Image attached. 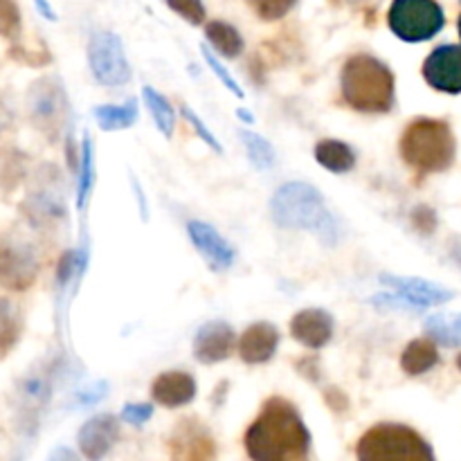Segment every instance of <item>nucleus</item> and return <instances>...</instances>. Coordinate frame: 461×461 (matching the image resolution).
<instances>
[{"label":"nucleus","instance_id":"32","mask_svg":"<svg viewBox=\"0 0 461 461\" xmlns=\"http://www.w3.org/2000/svg\"><path fill=\"white\" fill-rule=\"evenodd\" d=\"M124 417L129 419V421H144V419L151 417V408H149V405H129V408L124 410Z\"/></svg>","mask_w":461,"mask_h":461},{"label":"nucleus","instance_id":"20","mask_svg":"<svg viewBox=\"0 0 461 461\" xmlns=\"http://www.w3.org/2000/svg\"><path fill=\"white\" fill-rule=\"evenodd\" d=\"M205 36L207 41L212 43V48L225 59H234L243 52V39L232 25L223 21H214L207 23L205 27Z\"/></svg>","mask_w":461,"mask_h":461},{"label":"nucleus","instance_id":"26","mask_svg":"<svg viewBox=\"0 0 461 461\" xmlns=\"http://www.w3.org/2000/svg\"><path fill=\"white\" fill-rule=\"evenodd\" d=\"M21 30V16L14 0H0V36H16Z\"/></svg>","mask_w":461,"mask_h":461},{"label":"nucleus","instance_id":"12","mask_svg":"<svg viewBox=\"0 0 461 461\" xmlns=\"http://www.w3.org/2000/svg\"><path fill=\"white\" fill-rule=\"evenodd\" d=\"M291 336L309 349H322L333 338V318L322 309H304L291 320Z\"/></svg>","mask_w":461,"mask_h":461},{"label":"nucleus","instance_id":"21","mask_svg":"<svg viewBox=\"0 0 461 461\" xmlns=\"http://www.w3.org/2000/svg\"><path fill=\"white\" fill-rule=\"evenodd\" d=\"M142 97H144V104H147L149 113H151L153 122H156L158 131H160L165 138H171L176 129V113L174 108H171V104L167 102L165 95L156 93L151 86H144Z\"/></svg>","mask_w":461,"mask_h":461},{"label":"nucleus","instance_id":"29","mask_svg":"<svg viewBox=\"0 0 461 461\" xmlns=\"http://www.w3.org/2000/svg\"><path fill=\"white\" fill-rule=\"evenodd\" d=\"M180 111H183V115L187 117V122H189V124H192V129L196 131L198 135H201V140H203V142L207 144V147H212V149H214L216 153H223V147H221V144H219V140H216L214 135L210 133V129H207V126L203 124V120H201V117L196 115V113H194V111H189L187 106H183V108H180Z\"/></svg>","mask_w":461,"mask_h":461},{"label":"nucleus","instance_id":"34","mask_svg":"<svg viewBox=\"0 0 461 461\" xmlns=\"http://www.w3.org/2000/svg\"><path fill=\"white\" fill-rule=\"evenodd\" d=\"M239 117H243V120L250 122V124H252V122H255V115H252V113H248V111H243V108H241V111H239Z\"/></svg>","mask_w":461,"mask_h":461},{"label":"nucleus","instance_id":"10","mask_svg":"<svg viewBox=\"0 0 461 461\" xmlns=\"http://www.w3.org/2000/svg\"><path fill=\"white\" fill-rule=\"evenodd\" d=\"M187 234L196 250L205 257L212 270H228L234 261V250L212 225L203 221H189Z\"/></svg>","mask_w":461,"mask_h":461},{"label":"nucleus","instance_id":"5","mask_svg":"<svg viewBox=\"0 0 461 461\" xmlns=\"http://www.w3.org/2000/svg\"><path fill=\"white\" fill-rule=\"evenodd\" d=\"M356 457L358 461H435V453L410 426L378 423L360 437Z\"/></svg>","mask_w":461,"mask_h":461},{"label":"nucleus","instance_id":"3","mask_svg":"<svg viewBox=\"0 0 461 461\" xmlns=\"http://www.w3.org/2000/svg\"><path fill=\"white\" fill-rule=\"evenodd\" d=\"M342 99L354 111L387 113L396 99V79L390 68L372 54H354L342 66L340 77Z\"/></svg>","mask_w":461,"mask_h":461},{"label":"nucleus","instance_id":"2","mask_svg":"<svg viewBox=\"0 0 461 461\" xmlns=\"http://www.w3.org/2000/svg\"><path fill=\"white\" fill-rule=\"evenodd\" d=\"M270 214L275 223L288 230H309L324 246L338 241V225L324 198L313 185L286 183L270 198Z\"/></svg>","mask_w":461,"mask_h":461},{"label":"nucleus","instance_id":"35","mask_svg":"<svg viewBox=\"0 0 461 461\" xmlns=\"http://www.w3.org/2000/svg\"><path fill=\"white\" fill-rule=\"evenodd\" d=\"M457 367L461 369V356H459V358H457Z\"/></svg>","mask_w":461,"mask_h":461},{"label":"nucleus","instance_id":"16","mask_svg":"<svg viewBox=\"0 0 461 461\" xmlns=\"http://www.w3.org/2000/svg\"><path fill=\"white\" fill-rule=\"evenodd\" d=\"M117 437V423L113 417H97L81 430V448L90 459H99Z\"/></svg>","mask_w":461,"mask_h":461},{"label":"nucleus","instance_id":"15","mask_svg":"<svg viewBox=\"0 0 461 461\" xmlns=\"http://www.w3.org/2000/svg\"><path fill=\"white\" fill-rule=\"evenodd\" d=\"M151 396L165 408H180L196 396V381L185 372H165L153 381Z\"/></svg>","mask_w":461,"mask_h":461},{"label":"nucleus","instance_id":"24","mask_svg":"<svg viewBox=\"0 0 461 461\" xmlns=\"http://www.w3.org/2000/svg\"><path fill=\"white\" fill-rule=\"evenodd\" d=\"M248 3L264 21H279L295 7L297 0H248Z\"/></svg>","mask_w":461,"mask_h":461},{"label":"nucleus","instance_id":"13","mask_svg":"<svg viewBox=\"0 0 461 461\" xmlns=\"http://www.w3.org/2000/svg\"><path fill=\"white\" fill-rule=\"evenodd\" d=\"M381 284L394 288L396 295L405 297V300L412 306H417V309H423V306L430 304H441V302L450 300V291L419 277H401V275L383 273Z\"/></svg>","mask_w":461,"mask_h":461},{"label":"nucleus","instance_id":"19","mask_svg":"<svg viewBox=\"0 0 461 461\" xmlns=\"http://www.w3.org/2000/svg\"><path fill=\"white\" fill-rule=\"evenodd\" d=\"M95 120H97L99 129L102 131H122L129 129L138 120V102L129 99L122 106H111V104H104L93 111Z\"/></svg>","mask_w":461,"mask_h":461},{"label":"nucleus","instance_id":"27","mask_svg":"<svg viewBox=\"0 0 461 461\" xmlns=\"http://www.w3.org/2000/svg\"><path fill=\"white\" fill-rule=\"evenodd\" d=\"M167 3H169V7L176 14H180L192 25H201L205 21V7H203L201 0H167Z\"/></svg>","mask_w":461,"mask_h":461},{"label":"nucleus","instance_id":"30","mask_svg":"<svg viewBox=\"0 0 461 461\" xmlns=\"http://www.w3.org/2000/svg\"><path fill=\"white\" fill-rule=\"evenodd\" d=\"M428 333H430V338H435V340H439L441 345H457L459 338L455 336V333H450L448 329L444 327V322H441V318H430L426 324Z\"/></svg>","mask_w":461,"mask_h":461},{"label":"nucleus","instance_id":"7","mask_svg":"<svg viewBox=\"0 0 461 461\" xmlns=\"http://www.w3.org/2000/svg\"><path fill=\"white\" fill-rule=\"evenodd\" d=\"M88 61L95 79L108 88H120L131 81V66L126 61L124 45L113 32H95L88 45Z\"/></svg>","mask_w":461,"mask_h":461},{"label":"nucleus","instance_id":"22","mask_svg":"<svg viewBox=\"0 0 461 461\" xmlns=\"http://www.w3.org/2000/svg\"><path fill=\"white\" fill-rule=\"evenodd\" d=\"M239 138H241L243 147H246L248 151V158H250V162L257 167V169L266 171L275 165V149L268 140L252 133V131H241Z\"/></svg>","mask_w":461,"mask_h":461},{"label":"nucleus","instance_id":"23","mask_svg":"<svg viewBox=\"0 0 461 461\" xmlns=\"http://www.w3.org/2000/svg\"><path fill=\"white\" fill-rule=\"evenodd\" d=\"M21 333V320H18L16 309L7 300H0V358L14 349Z\"/></svg>","mask_w":461,"mask_h":461},{"label":"nucleus","instance_id":"28","mask_svg":"<svg viewBox=\"0 0 461 461\" xmlns=\"http://www.w3.org/2000/svg\"><path fill=\"white\" fill-rule=\"evenodd\" d=\"M203 57H205L207 66L212 68V72H214V75L219 77L221 81H223V86H225V88H228L230 93H232V95H237V97H243V90L239 88V84H237V81H234L232 77H230V72L225 70V68L221 66L219 61H216V59H214V54H212V50L203 48Z\"/></svg>","mask_w":461,"mask_h":461},{"label":"nucleus","instance_id":"17","mask_svg":"<svg viewBox=\"0 0 461 461\" xmlns=\"http://www.w3.org/2000/svg\"><path fill=\"white\" fill-rule=\"evenodd\" d=\"M315 160L333 174H347L356 167V153L340 140H322L315 147Z\"/></svg>","mask_w":461,"mask_h":461},{"label":"nucleus","instance_id":"4","mask_svg":"<svg viewBox=\"0 0 461 461\" xmlns=\"http://www.w3.org/2000/svg\"><path fill=\"white\" fill-rule=\"evenodd\" d=\"M455 135L450 126L441 120L410 122L401 135V158L419 176L441 174L455 160Z\"/></svg>","mask_w":461,"mask_h":461},{"label":"nucleus","instance_id":"31","mask_svg":"<svg viewBox=\"0 0 461 461\" xmlns=\"http://www.w3.org/2000/svg\"><path fill=\"white\" fill-rule=\"evenodd\" d=\"M412 221L421 232H432V228H435V214H432V210H426V207L414 212Z\"/></svg>","mask_w":461,"mask_h":461},{"label":"nucleus","instance_id":"1","mask_svg":"<svg viewBox=\"0 0 461 461\" xmlns=\"http://www.w3.org/2000/svg\"><path fill=\"white\" fill-rule=\"evenodd\" d=\"M243 444L252 461H309L311 435L295 405L275 396L250 423Z\"/></svg>","mask_w":461,"mask_h":461},{"label":"nucleus","instance_id":"11","mask_svg":"<svg viewBox=\"0 0 461 461\" xmlns=\"http://www.w3.org/2000/svg\"><path fill=\"white\" fill-rule=\"evenodd\" d=\"M234 349V331L225 322H207L194 338V356L203 365L223 363Z\"/></svg>","mask_w":461,"mask_h":461},{"label":"nucleus","instance_id":"9","mask_svg":"<svg viewBox=\"0 0 461 461\" xmlns=\"http://www.w3.org/2000/svg\"><path fill=\"white\" fill-rule=\"evenodd\" d=\"M423 77L441 93H461V48L441 45L423 63Z\"/></svg>","mask_w":461,"mask_h":461},{"label":"nucleus","instance_id":"36","mask_svg":"<svg viewBox=\"0 0 461 461\" xmlns=\"http://www.w3.org/2000/svg\"><path fill=\"white\" fill-rule=\"evenodd\" d=\"M459 36H461V16H459Z\"/></svg>","mask_w":461,"mask_h":461},{"label":"nucleus","instance_id":"14","mask_svg":"<svg viewBox=\"0 0 461 461\" xmlns=\"http://www.w3.org/2000/svg\"><path fill=\"white\" fill-rule=\"evenodd\" d=\"M277 329L268 322H257L243 331L241 340H239V354H241L243 363L261 365L273 358L275 351H277Z\"/></svg>","mask_w":461,"mask_h":461},{"label":"nucleus","instance_id":"8","mask_svg":"<svg viewBox=\"0 0 461 461\" xmlns=\"http://www.w3.org/2000/svg\"><path fill=\"white\" fill-rule=\"evenodd\" d=\"M171 461H214L216 444L207 428L196 419H185L169 439Z\"/></svg>","mask_w":461,"mask_h":461},{"label":"nucleus","instance_id":"25","mask_svg":"<svg viewBox=\"0 0 461 461\" xmlns=\"http://www.w3.org/2000/svg\"><path fill=\"white\" fill-rule=\"evenodd\" d=\"M90 183H93V144H90V135L86 133L84 147H81V176H79V207H84L86 196L90 192Z\"/></svg>","mask_w":461,"mask_h":461},{"label":"nucleus","instance_id":"6","mask_svg":"<svg viewBox=\"0 0 461 461\" xmlns=\"http://www.w3.org/2000/svg\"><path fill=\"white\" fill-rule=\"evenodd\" d=\"M387 23L401 41L421 43L444 27L446 18L437 0H394Z\"/></svg>","mask_w":461,"mask_h":461},{"label":"nucleus","instance_id":"18","mask_svg":"<svg viewBox=\"0 0 461 461\" xmlns=\"http://www.w3.org/2000/svg\"><path fill=\"white\" fill-rule=\"evenodd\" d=\"M437 360H439V354H437L435 342L428 338H419L405 347L403 356H401V367L410 376H421L428 369L435 367Z\"/></svg>","mask_w":461,"mask_h":461},{"label":"nucleus","instance_id":"33","mask_svg":"<svg viewBox=\"0 0 461 461\" xmlns=\"http://www.w3.org/2000/svg\"><path fill=\"white\" fill-rule=\"evenodd\" d=\"M36 5H39V9L43 12L45 18H54V14H52V9H50L48 0H36Z\"/></svg>","mask_w":461,"mask_h":461}]
</instances>
